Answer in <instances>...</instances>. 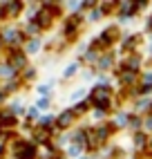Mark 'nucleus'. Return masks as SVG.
<instances>
[{"label":"nucleus","instance_id":"7ed1b4c3","mask_svg":"<svg viewBox=\"0 0 152 159\" xmlns=\"http://www.w3.org/2000/svg\"><path fill=\"white\" fill-rule=\"evenodd\" d=\"M72 121H74V114H72V112H65L60 119H58V125H60V128H67Z\"/></svg>","mask_w":152,"mask_h":159},{"label":"nucleus","instance_id":"f03ea898","mask_svg":"<svg viewBox=\"0 0 152 159\" xmlns=\"http://www.w3.org/2000/svg\"><path fill=\"white\" fill-rule=\"evenodd\" d=\"M49 20H51V14H49L47 9H45V11H40V14H38V20H36V25H38V27H49Z\"/></svg>","mask_w":152,"mask_h":159},{"label":"nucleus","instance_id":"f257e3e1","mask_svg":"<svg viewBox=\"0 0 152 159\" xmlns=\"http://www.w3.org/2000/svg\"><path fill=\"white\" fill-rule=\"evenodd\" d=\"M92 101L96 105H101V108H107V105H110V90L107 88H96L92 92Z\"/></svg>","mask_w":152,"mask_h":159},{"label":"nucleus","instance_id":"20e7f679","mask_svg":"<svg viewBox=\"0 0 152 159\" xmlns=\"http://www.w3.org/2000/svg\"><path fill=\"white\" fill-rule=\"evenodd\" d=\"M76 23H78V18L74 16V18H69V20H67V25H65V31H67L69 36L74 34V29H76Z\"/></svg>","mask_w":152,"mask_h":159},{"label":"nucleus","instance_id":"39448f33","mask_svg":"<svg viewBox=\"0 0 152 159\" xmlns=\"http://www.w3.org/2000/svg\"><path fill=\"white\" fill-rule=\"evenodd\" d=\"M25 63V54H20V52H16V54L11 56V65H16V67H20Z\"/></svg>","mask_w":152,"mask_h":159}]
</instances>
